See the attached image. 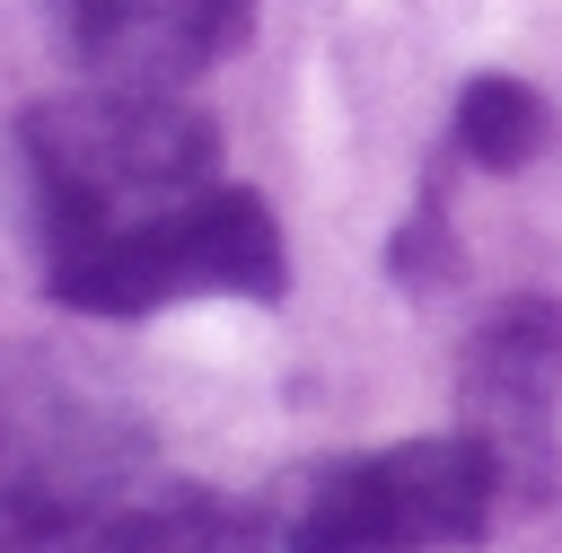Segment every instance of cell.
<instances>
[{
	"instance_id": "cell-1",
	"label": "cell",
	"mask_w": 562,
	"mask_h": 553,
	"mask_svg": "<svg viewBox=\"0 0 562 553\" xmlns=\"http://www.w3.org/2000/svg\"><path fill=\"white\" fill-rule=\"evenodd\" d=\"M220 184V132L176 88H70L18 114V202L44 263Z\"/></svg>"
},
{
	"instance_id": "cell-2",
	"label": "cell",
	"mask_w": 562,
	"mask_h": 553,
	"mask_svg": "<svg viewBox=\"0 0 562 553\" xmlns=\"http://www.w3.org/2000/svg\"><path fill=\"white\" fill-rule=\"evenodd\" d=\"M290 255L281 219L246 184H202L97 246H70L44 263V298L79 316H158L176 298H281Z\"/></svg>"
},
{
	"instance_id": "cell-3",
	"label": "cell",
	"mask_w": 562,
	"mask_h": 553,
	"mask_svg": "<svg viewBox=\"0 0 562 553\" xmlns=\"http://www.w3.org/2000/svg\"><path fill=\"white\" fill-rule=\"evenodd\" d=\"M492 500H501V456L474 430L395 439L307 474L272 544L281 553H474L492 535Z\"/></svg>"
},
{
	"instance_id": "cell-4",
	"label": "cell",
	"mask_w": 562,
	"mask_h": 553,
	"mask_svg": "<svg viewBox=\"0 0 562 553\" xmlns=\"http://www.w3.org/2000/svg\"><path fill=\"white\" fill-rule=\"evenodd\" d=\"M263 518L211 483H176L149 456L0 483V553H263Z\"/></svg>"
},
{
	"instance_id": "cell-5",
	"label": "cell",
	"mask_w": 562,
	"mask_h": 553,
	"mask_svg": "<svg viewBox=\"0 0 562 553\" xmlns=\"http://www.w3.org/2000/svg\"><path fill=\"white\" fill-rule=\"evenodd\" d=\"M457 404H465V430L501 456V483L544 474L562 430V307L501 298L457 351Z\"/></svg>"
},
{
	"instance_id": "cell-6",
	"label": "cell",
	"mask_w": 562,
	"mask_h": 553,
	"mask_svg": "<svg viewBox=\"0 0 562 553\" xmlns=\"http://www.w3.org/2000/svg\"><path fill=\"white\" fill-rule=\"evenodd\" d=\"M44 26L105 88H184L246 44L255 0H44Z\"/></svg>"
},
{
	"instance_id": "cell-7",
	"label": "cell",
	"mask_w": 562,
	"mask_h": 553,
	"mask_svg": "<svg viewBox=\"0 0 562 553\" xmlns=\"http://www.w3.org/2000/svg\"><path fill=\"white\" fill-rule=\"evenodd\" d=\"M132 456H149V430L105 386L61 369L53 351H0V483H44Z\"/></svg>"
},
{
	"instance_id": "cell-8",
	"label": "cell",
	"mask_w": 562,
	"mask_h": 553,
	"mask_svg": "<svg viewBox=\"0 0 562 553\" xmlns=\"http://www.w3.org/2000/svg\"><path fill=\"white\" fill-rule=\"evenodd\" d=\"M544 140H553V105H544L527 79H501V70L465 79V97H457V149H465L483 176L536 167Z\"/></svg>"
}]
</instances>
